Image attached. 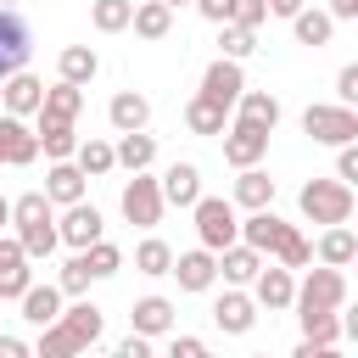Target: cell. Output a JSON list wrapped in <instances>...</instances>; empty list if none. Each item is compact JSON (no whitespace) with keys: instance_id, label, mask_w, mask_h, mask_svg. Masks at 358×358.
Returning <instances> with one entry per match:
<instances>
[{"instance_id":"42","label":"cell","mask_w":358,"mask_h":358,"mask_svg":"<svg viewBox=\"0 0 358 358\" xmlns=\"http://www.w3.org/2000/svg\"><path fill=\"white\" fill-rule=\"evenodd\" d=\"M336 179H341V185H352V179H358V140L336 145Z\"/></svg>"},{"instance_id":"48","label":"cell","mask_w":358,"mask_h":358,"mask_svg":"<svg viewBox=\"0 0 358 358\" xmlns=\"http://www.w3.org/2000/svg\"><path fill=\"white\" fill-rule=\"evenodd\" d=\"M34 347L22 341V336H0V358H28Z\"/></svg>"},{"instance_id":"33","label":"cell","mask_w":358,"mask_h":358,"mask_svg":"<svg viewBox=\"0 0 358 358\" xmlns=\"http://www.w3.org/2000/svg\"><path fill=\"white\" fill-rule=\"evenodd\" d=\"M224 123H229V106H218L207 95H190L185 101V129L190 134H224Z\"/></svg>"},{"instance_id":"23","label":"cell","mask_w":358,"mask_h":358,"mask_svg":"<svg viewBox=\"0 0 358 358\" xmlns=\"http://www.w3.org/2000/svg\"><path fill=\"white\" fill-rule=\"evenodd\" d=\"M129 324H134L140 336H151V341H157V336H168V330H173V302H168V296H140V302L129 308Z\"/></svg>"},{"instance_id":"20","label":"cell","mask_w":358,"mask_h":358,"mask_svg":"<svg viewBox=\"0 0 358 358\" xmlns=\"http://www.w3.org/2000/svg\"><path fill=\"white\" fill-rule=\"evenodd\" d=\"M34 134H39V151H45L50 162H62V157H73V151H78V129H73V123H62V117L34 112Z\"/></svg>"},{"instance_id":"9","label":"cell","mask_w":358,"mask_h":358,"mask_svg":"<svg viewBox=\"0 0 358 358\" xmlns=\"http://www.w3.org/2000/svg\"><path fill=\"white\" fill-rule=\"evenodd\" d=\"M28 56H34V28L22 22L17 6H0V78L28 67Z\"/></svg>"},{"instance_id":"34","label":"cell","mask_w":358,"mask_h":358,"mask_svg":"<svg viewBox=\"0 0 358 358\" xmlns=\"http://www.w3.org/2000/svg\"><path fill=\"white\" fill-rule=\"evenodd\" d=\"M235 207H274V179L252 162V168H241V179H235Z\"/></svg>"},{"instance_id":"22","label":"cell","mask_w":358,"mask_h":358,"mask_svg":"<svg viewBox=\"0 0 358 358\" xmlns=\"http://www.w3.org/2000/svg\"><path fill=\"white\" fill-rule=\"evenodd\" d=\"M263 268V252L257 246H246V241H229L224 252H218V274L229 280V285H252V274Z\"/></svg>"},{"instance_id":"15","label":"cell","mask_w":358,"mask_h":358,"mask_svg":"<svg viewBox=\"0 0 358 358\" xmlns=\"http://www.w3.org/2000/svg\"><path fill=\"white\" fill-rule=\"evenodd\" d=\"M39 101H45V84H39L28 67H17V73H6V78H0V112L34 117V112H39Z\"/></svg>"},{"instance_id":"51","label":"cell","mask_w":358,"mask_h":358,"mask_svg":"<svg viewBox=\"0 0 358 358\" xmlns=\"http://www.w3.org/2000/svg\"><path fill=\"white\" fill-rule=\"evenodd\" d=\"M6 224H11V201L0 196V229H6Z\"/></svg>"},{"instance_id":"6","label":"cell","mask_w":358,"mask_h":358,"mask_svg":"<svg viewBox=\"0 0 358 358\" xmlns=\"http://www.w3.org/2000/svg\"><path fill=\"white\" fill-rule=\"evenodd\" d=\"M302 134L313 140V145H347V140H358V112L352 106H330V101H313L308 112H302Z\"/></svg>"},{"instance_id":"44","label":"cell","mask_w":358,"mask_h":358,"mask_svg":"<svg viewBox=\"0 0 358 358\" xmlns=\"http://www.w3.org/2000/svg\"><path fill=\"white\" fill-rule=\"evenodd\" d=\"M336 101H341V106L358 101V62H347V67L336 73Z\"/></svg>"},{"instance_id":"40","label":"cell","mask_w":358,"mask_h":358,"mask_svg":"<svg viewBox=\"0 0 358 358\" xmlns=\"http://www.w3.org/2000/svg\"><path fill=\"white\" fill-rule=\"evenodd\" d=\"M129 11H134V0H90V22L101 34H123L129 28Z\"/></svg>"},{"instance_id":"5","label":"cell","mask_w":358,"mask_h":358,"mask_svg":"<svg viewBox=\"0 0 358 358\" xmlns=\"http://www.w3.org/2000/svg\"><path fill=\"white\" fill-rule=\"evenodd\" d=\"M190 213H196V241H201L207 252H224L229 241H241L235 201H224V196H196V201H190Z\"/></svg>"},{"instance_id":"52","label":"cell","mask_w":358,"mask_h":358,"mask_svg":"<svg viewBox=\"0 0 358 358\" xmlns=\"http://www.w3.org/2000/svg\"><path fill=\"white\" fill-rule=\"evenodd\" d=\"M162 6H190V0H162Z\"/></svg>"},{"instance_id":"29","label":"cell","mask_w":358,"mask_h":358,"mask_svg":"<svg viewBox=\"0 0 358 358\" xmlns=\"http://www.w3.org/2000/svg\"><path fill=\"white\" fill-rule=\"evenodd\" d=\"M17 302H22V319H28L34 330H45V324L62 313V285H28Z\"/></svg>"},{"instance_id":"32","label":"cell","mask_w":358,"mask_h":358,"mask_svg":"<svg viewBox=\"0 0 358 358\" xmlns=\"http://www.w3.org/2000/svg\"><path fill=\"white\" fill-rule=\"evenodd\" d=\"M39 112H45V117H62V123H78V112H84V90L67 84V78H56V84L45 90Z\"/></svg>"},{"instance_id":"31","label":"cell","mask_w":358,"mask_h":358,"mask_svg":"<svg viewBox=\"0 0 358 358\" xmlns=\"http://www.w3.org/2000/svg\"><path fill=\"white\" fill-rule=\"evenodd\" d=\"M56 73H62L67 84H78V90H84V84L101 73V56H95V45H67V50L56 56Z\"/></svg>"},{"instance_id":"11","label":"cell","mask_w":358,"mask_h":358,"mask_svg":"<svg viewBox=\"0 0 358 358\" xmlns=\"http://www.w3.org/2000/svg\"><path fill=\"white\" fill-rule=\"evenodd\" d=\"M39 157V134L28 117L17 112H0V168H28Z\"/></svg>"},{"instance_id":"14","label":"cell","mask_w":358,"mask_h":358,"mask_svg":"<svg viewBox=\"0 0 358 358\" xmlns=\"http://www.w3.org/2000/svg\"><path fill=\"white\" fill-rule=\"evenodd\" d=\"M246 90V73H241V62L235 56H218L207 73H201V90L196 95H207V101H218V106H229L235 112V95Z\"/></svg>"},{"instance_id":"17","label":"cell","mask_w":358,"mask_h":358,"mask_svg":"<svg viewBox=\"0 0 358 358\" xmlns=\"http://www.w3.org/2000/svg\"><path fill=\"white\" fill-rule=\"evenodd\" d=\"M168 274L179 280V291H213V280H218V252H207V246H196V252H179Z\"/></svg>"},{"instance_id":"4","label":"cell","mask_w":358,"mask_h":358,"mask_svg":"<svg viewBox=\"0 0 358 358\" xmlns=\"http://www.w3.org/2000/svg\"><path fill=\"white\" fill-rule=\"evenodd\" d=\"M296 207H302L308 224H347L352 218V185H341V179H308L302 196H296Z\"/></svg>"},{"instance_id":"43","label":"cell","mask_w":358,"mask_h":358,"mask_svg":"<svg viewBox=\"0 0 358 358\" xmlns=\"http://www.w3.org/2000/svg\"><path fill=\"white\" fill-rule=\"evenodd\" d=\"M263 17H268L263 0H235V11H229V22H241V28H263Z\"/></svg>"},{"instance_id":"25","label":"cell","mask_w":358,"mask_h":358,"mask_svg":"<svg viewBox=\"0 0 358 358\" xmlns=\"http://www.w3.org/2000/svg\"><path fill=\"white\" fill-rule=\"evenodd\" d=\"M106 117H112V129H117V134L145 129V123H151V101H145L140 90H117V95H112V106H106Z\"/></svg>"},{"instance_id":"21","label":"cell","mask_w":358,"mask_h":358,"mask_svg":"<svg viewBox=\"0 0 358 358\" xmlns=\"http://www.w3.org/2000/svg\"><path fill=\"white\" fill-rule=\"evenodd\" d=\"M45 196H50V207H67V201H78V196H84V173H78V162H73V157H62V162H50V168H45Z\"/></svg>"},{"instance_id":"36","label":"cell","mask_w":358,"mask_h":358,"mask_svg":"<svg viewBox=\"0 0 358 358\" xmlns=\"http://www.w3.org/2000/svg\"><path fill=\"white\" fill-rule=\"evenodd\" d=\"M73 162H78V173H84V179H101V173H112V168H117V157H112V145H106V140H78Z\"/></svg>"},{"instance_id":"28","label":"cell","mask_w":358,"mask_h":358,"mask_svg":"<svg viewBox=\"0 0 358 358\" xmlns=\"http://www.w3.org/2000/svg\"><path fill=\"white\" fill-rule=\"evenodd\" d=\"M112 157H117V168L140 173V168H151V162H157V134H145V129H129V134L112 145Z\"/></svg>"},{"instance_id":"35","label":"cell","mask_w":358,"mask_h":358,"mask_svg":"<svg viewBox=\"0 0 358 358\" xmlns=\"http://www.w3.org/2000/svg\"><path fill=\"white\" fill-rule=\"evenodd\" d=\"M78 257H84V268H90V280H112L117 268H123V252L101 235V241H90V246H78Z\"/></svg>"},{"instance_id":"18","label":"cell","mask_w":358,"mask_h":358,"mask_svg":"<svg viewBox=\"0 0 358 358\" xmlns=\"http://www.w3.org/2000/svg\"><path fill=\"white\" fill-rule=\"evenodd\" d=\"M213 324H218L224 336H246V330L257 324V302H252L241 285H229V291L213 302Z\"/></svg>"},{"instance_id":"3","label":"cell","mask_w":358,"mask_h":358,"mask_svg":"<svg viewBox=\"0 0 358 358\" xmlns=\"http://www.w3.org/2000/svg\"><path fill=\"white\" fill-rule=\"evenodd\" d=\"M11 224H17V241H22L28 263H39V257H50V252L62 246V235H56V207H50L45 190L17 196V201H11Z\"/></svg>"},{"instance_id":"24","label":"cell","mask_w":358,"mask_h":358,"mask_svg":"<svg viewBox=\"0 0 358 358\" xmlns=\"http://www.w3.org/2000/svg\"><path fill=\"white\" fill-rule=\"evenodd\" d=\"M129 28L140 34V39H168V28H173V6H162V0H134V11H129Z\"/></svg>"},{"instance_id":"27","label":"cell","mask_w":358,"mask_h":358,"mask_svg":"<svg viewBox=\"0 0 358 358\" xmlns=\"http://www.w3.org/2000/svg\"><path fill=\"white\" fill-rule=\"evenodd\" d=\"M235 117L263 123V129L274 134V129H280V95H268V90H241V95H235Z\"/></svg>"},{"instance_id":"30","label":"cell","mask_w":358,"mask_h":358,"mask_svg":"<svg viewBox=\"0 0 358 358\" xmlns=\"http://www.w3.org/2000/svg\"><path fill=\"white\" fill-rule=\"evenodd\" d=\"M291 22V34H296V45H308V50H319V45H330V34H336V17L330 11H296V17H285Z\"/></svg>"},{"instance_id":"47","label":"cell","mask_w":358,"mask_h":358,"mask_svg":"<svg viewBox=\"0 0 358 358\" xmlns=\"http://www.w3.org/2000/svg\"><path fill=\"white\" fill-rule=\"evenodd\" d=\"M117 358H151V336H129V341H117Z\"/></svg>"},{"instance_id":"41","label":"cell","mask_w":358,"mask_h":358,"mask_svg":"<svg viewBox=\"0 0 358 358\" xmlns=\"http://www.w3.org/2000/svg\"><path fill=\"white\" fill-rule=\"evenodd\" d=\"M56 285H62V296H84V291H90V268H84L78 252L62 263V280H56Z\"/></svg>"},{"instance_id":"12","label":"cell","mask_w":358,"mask_h":358,"mask_svg":"<svg viewBox=\"0 0 358 358\" xmlns=\"http://www.w3.org/2000/svg\"><path fill=\"white\" fill-rule=\"evenodd\" d=\"M291 296H296V280H291V268H285V263H263V268L252 274V302H257V308L285 313V308H291Z\"/></svg>"},{"instance_id":"53","label":"cell","mask_w":358,"mask_h":358,"mask_svg":"<svg viewBox=\"0 0 358 358\" xmlns=\"http://www.w3.org/2000/svg\"><path fill=\"white\" fill-rule=\"evenodd\" d=\"M0 6H17V0H0Z\"/></svg>"},{"instance_id":"13","label":"cell","mask_w":358,"mask_h":358,"mask_svg":"<svg viewBox=\"0 0 358 358\" xmlns=\"http://www.w3.org/2000/svg\"><path fill=\"white\" fill-rule=\"evenodd\" d=\"M28 285H34L28 252H22V241H17V235H6V229H0V296H6V302H17Z\"/></svg>"},{"instance_id":"38","label":"cell","mask_w":358,"mask_h":358,"mask_svg":"<svg viewBox=\"0 0 358 358\" xmlns=\"http://www.w3.org/2000/svg\"><path fill=\"white\" fill-rule=\"evenodd\" d=\"M296 319H302V341H313V347H336L341 341V319L330 308H313V313H296Z\"/></svg>"},{"instance_id":"26","label":"cell","mask_w":358,"mask_h":358,"mask_svg":"<svg viewBox=\"0 0 358 358\" xmlns=\"http://www.w3.org/2000/svg\"><path fill=\"white\" fill-rule=\"evenodd\" d=\"M313 257H319V263H330V268H347V263L358 257V235H352L347 224H324V235H319Z\"/></svg>"},{"instance_id":"37","label":"cell","mask_w":358,"mask_h":358,"mask_svg":"<svg viewBox=\"0 0 358 358\" xmlns=\"http://www.w3.org/2000/svg\"><path fill=\"white\" fill-rule=\"evenodd\" d=\"M134 268H140V274H151V280H162V274L173 268V246H168V241H157V235H145V241L134 246Z\"/></svg>"},{"instance_id":"49","label":"cell","mask_w":358,"mask_h":358,"mask_svg":"<svg viewBox=\"0 0 358 358\" xmlns=\"http://www.w3.org/2000/svg\"><path fill=\"white\" fill-rule=\"evenodd\" d=\"M330 17H336V22H352V17H358V0H330Z\"/></svg>"},{"instance_id":"10","label":"cell","mask_w":358,"mask_h":358,"mask_svg":"<svg viewBox=\"0 0 358 358\" xmlns=\"http://www.w3.org/2000/svg\"><path fill=\"white\" fill-rule=\"evenodd\" d=\"M263 151H268V129L263 123H246V117L224 123V162L229 168H252V162H263Z\"/></svg>"},{"instance_id":"16","label":"cell","mask_w":358,"mask_h":358,"mask_svg":"<svg viewBox=\"0 0 358 358\" xmlns=\"http://www.w3.org/2000/svg\"><path fill=\"white\" fill-rule=\"evenodd\" d=\"M101 229H106V218H101L84 196H78V201H67V213L56 218V235H62L73 252H78V246H90V241H101Z\"/></svg>"},{"instance_id":"1","label":"cell","mask_w":358,"mask_h":358,"mask_svg":"<svg viewBox=\"0 0 358 358\" xmlns=\"http://www.w3.org/2000/svg\"><path fill=\"white\" fill-rule=\"evenodd\" d=\"M101 336H106V313H101L95 302H73V308H62V313L39 330L34 352H39V358H73V352L95 347Z\"/></svg>"},{"instance_id":"50","label":"cell","mask_w":358,"mask_h":358,"mask_svg":"<svg viewBox=\"0 0 358 358\" xmlns=\"http://www.w3.org/2000/svg\"><path fill=\"white\" fill-rule=\"evenodd\" d=\"M263 6H268L274 17H296V11H302V0H263Z\"/></svg>"},{"instance_id":"8","label":"cell","mask_w":358,"mask_h":358,"mask_svg":"<svg viewBox=\"0 0 358 358\" xmlns=\"http://www.w3.org/2000/svg\"><path fill=\"white\" fill-rule=\"evenodd\" d=\"M117 207H123V218H129L134 229H157V224H162V207H168V201H162V185H157V179H151L145 168H140V173H134V179L123 185Z\"/></svg>"},{"instance_id":"7","label":"cell","mask_w":358,"mask_h":358,"mask_svg":"<svg viewBox=\"0 0 358 358\" xmlns=\"http://www.w3.org/2000/svg\"><path fill=\"white\" fill-rule=\"evenodd\" d=\"M341 302H347V274H341V268H330V263L308 268V280H302V285H296V296H291V308H296V313H313V308L341 313Z\"/></svg>"},{"instance_id":"46","label":"cell","mask_w":358,"mask_h":358,"mask_svg":"<svg viewBox=\"0 0 358 358\" xmlns=\"http://www.w3.org/2000/svg\"><path fill=\"white\" fill-rule=\"evenodd\" d=\"M168 352H173V358H201V352H207V341H201V336H173V347H168Z\"/></svg>"},{"instance_id":"2","label":"cell","mask_w":358,"mask_h":358,"mask_svg":"<svg viewBox=\"0 0 358 358\" xmlns=\"http://www.w3.org/2000/svg\"><path fill=\"white\" fill-rule=\"evenodd\" d=\"M241 241L257 246L263 257L285 263V268H308L313 263V246L296 235V224H285L274 207H252V218H241Z\"/></svg>"},{"instance_id":"45","label":"cell","mask_w":358,"mask_h":358,"mask_svg":"<svg viewBox=\"0 0 358 358\" xmlns=\"http://www.w3.org/2000/svg\"><path fill=\"white\" fill-rule=\"evenodd\" d=\"M207 22H229V11H235V0H190Z\"/></svg>"},{"instance_id":"19","label":"cell","mask_w":358,"mask_h":358,"mask_svg":"<svg viewBox=\"0 0 358 358\" xmlns=\"http://www.w3.org/2000/svg\"><path fill=\"white\" fill-rule=\"evenodd\" d=\"M157 185H162V201H168V207H190V201L201 196V168H196V162H168Z\"/></svg>"},{"instance_id":"39","label":"cell","mask_w":358,"mask_h":358,"mask_svg":"<svg viewBox=\"0 0 358 358\" xmlns=\"http://www.w3.org/2000/svg\"><path fill=\"white\" fill-rule=\"evenodd\" d=\"M257 50V28H241V22H218V56H235L246 62Z\"/></svg>"}]
</instances>
